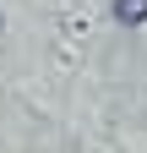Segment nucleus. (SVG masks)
I'll return each instance as SVG.
<instances>
[{
    "mask_svg": "<svg viewBox=\"0 0 147 153\" xmlns=\"http://www.w3.org/2000/svg\"><path fill=\"white\" fill-rule=\"evenodd\" d=\"M115 16L120 22H147V0H115Z\"/></svg>",
    "mask_w": 147,
    "mask_h": 153,
    "instance_id": "f257e3e1",
    "label": "nucleus"
}]
</instances>
